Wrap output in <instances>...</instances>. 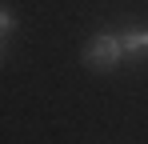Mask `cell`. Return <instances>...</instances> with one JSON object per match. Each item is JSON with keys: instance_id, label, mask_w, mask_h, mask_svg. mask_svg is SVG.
Masks as SVG:
<instances>
[{"instance_id": "1", "label": "cell", "mask_w": 148, "mask_h": 144, "mask_svg": "<svg viewBox=\"0 0 148 144\" xmlns=\"http://www.w3.org/2000/svg\"><path fill=\"white\" fill-rule=\"evenodd\" d=\"M120 56H124V44H120V36H112V32H96L84 44V64L96 68V72H112L120 64Z\"/></svg>"}, {"instance_id": "2", "label": "cell", "mask_w": 148, "mask_h": 144, "mask_svg": "<svg viewBox=\"0 0 148 144\" xmlns=\"http://www.w3.org/2000/svg\"><path fill=\"white\" fill-rule=\"evenodd\" d=\"M120 44H124V56L128 60H144L148 56V28H124L120 32Z\"/></svg>"}, {"instance_id": "3", "label": "cell", "mask_w": 148, "mask_h": 144, "mask_svg": "<svg viewBox=\"0 0 148 144\" xmlns=\"http://www.w3.org/2000/svg\"><path fill=\"white\" fill-rule=\"evenodd\" d=\"M0 32H4V36H8V32H16V16H12L4 4H0Z\"/></svg>"}, {"instance_id": "4", "label": "cell", "mask_w": 148, "mask_h": 144, "mask_svg": "<svg viewBox=\"0 0 148 144\" xmlns=\"http://www.w3.org/2000/svg\"><path fill=\"white\" fill-rule=\"evenodd\" d=\"M0 64H4V32H0Z\"/></svg>"}]
</instances>
